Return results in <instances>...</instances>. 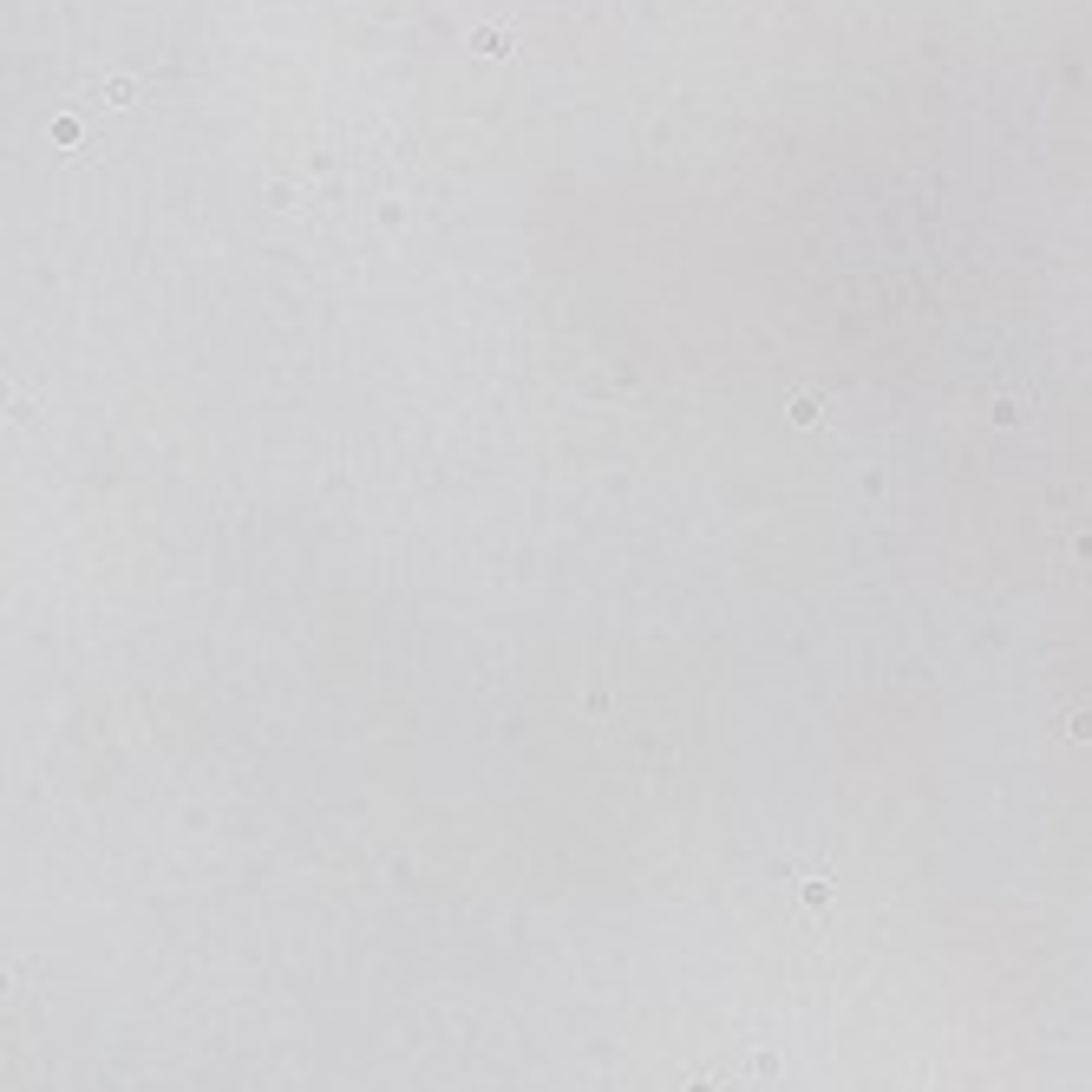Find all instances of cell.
I'll return each mask as SVG.
<instances>
[{
	"instance_id": "6da1fadb",
	"label": "cell",
	"mask_w": 1092,
	"mask_h": 1092,
	"mask_svg": "<svg viewBox=\"0 0 1092 1092\" xmlns=\"http://www.w3.org/2000/svg\"><path fill=\"white\" fill-rule=\"evenodd\" d=\"M472 46H478V53H504V46H511V40H504V33H491V27H485V33H478Z\"/></svg>"
}]
</instances>
